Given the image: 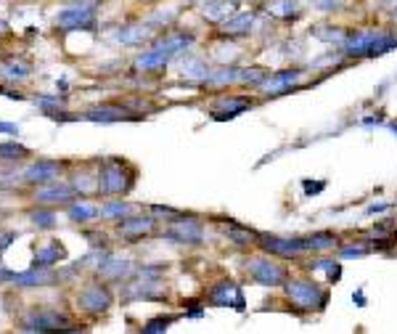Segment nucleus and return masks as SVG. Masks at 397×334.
Instances as JSON below:
<instances>
[{"label":"nucleus","instance_id":"nucleus-46","mask_svg":"<svg viewBox=\"0 0 397 334\" xmlns=\"http://www.w3.org/2000/svg\"><path fill=\"white\" fill-rule=\"evenodd\" d=\"M352 300H355L358 305H366V295H363V292H355V295H352Z\"/></svg>","mask_w":397,"mask_h":334},{"label":"nucleus","instance_id":"nucleus-9","mask_svg":"<svg viewBox=\"0 0 397 334\" xmlns=\"http://www.w3.org/2000/svg\"><path fill=\"white\" fill-rule=\"evenodd\" d=\"M210 303L212 305H220V308H236V310H244L247 308V300H244V292H241L239 284H233V281H220V284H215L210 289Z\"/></svg>","mask_w":397,"mask_h":334},{"label":"nucleus","instance_id":"nucleus-43","mask_svg":"<svg viewBox=\"0 0 397 334\" xmlns=\"http://www.w3.org/2000/svg\"><path fill=\"white\" fill-rule=\"evenodd\" d=\"M3 281H14V270H9V268H3V265H0V284H3Z\"/></svg>","mask_w":397,"mask_h":334},{"label":"nucleus","instance_id":"nucleus-8","mask_svg":"<svg viewBox=\"0 0 397 334\" xmlns=\"http://www.w3.org/2000/svg\"><path fill=\"white\" fill-rule=\"evenodd\" d=\"M77 305L88 310V313L98 315L111 305V292L103 284H88V287L77 295Z\"/></svg>","mask_w":397,"mask_h":334},{"label":"nucleus","instance_id":"nucleus-35","mask_svg":"<svg viewBox=\"0 0 397 334\" xmlns=\"http://www.w3.org/2000/svg\"><path fill=\"white\" fill-rule=\"evenodd\" d=\"M313 35L318 37V40H324V43H344L347 32L339 27H315Z\"/></svg>","mask_w":397,"mask_h":334},{"label":"nucleus","instance_id":"nucleus-5","mask_svg":"<svg viewBox=\"0 0 397 334\" xmlns=\"http://www.w3.org/2000/svg\"><path fill=\"white\" fill-rule=\"evenodd\" d=\"M165 236L180 244H199L204 239V226L196 218H175Z\"/></svg>","mask_w":397,"mask_h":334},{"label":"nucleus","instance_id":"nucleus-50","mask_svg":"<svg viewBox=\"0 0 397 334\" xmlns=\"http://www.w3.org/2000/svg\"><path fill=\"white\" fill-rule=\"evenodd\" d=\"M395 133H397V125H395Z\"/></svg>","mask_w":397,"mask_h":334},{"label":"nucleus","instance_id":"nucleus-15","mask_svg":"<svg viewBox=\"0 0 397 334\" xmlns=\"http://www.w3.org/2000/svg\"><path fill=\"white\" fill-rule=\"evenodd\" d=\"M252 27H254V11H236L231 19H225L222 21V32L231 37H239V35H249Z\"/></svg>","mask_w":397,"mask_h":334},{"label":"nucleus","instance_id":"nucleus-22","mask_svg":"<svg viewBox=\"0 0 397 334\" xmlns=\"http://www.w3.org/2000/svg\"><path fill=\"white\" fill-rule=\"evenodd\" d=\"M64 258H66L64 247H61L58 241H51L48 247H43V250L35 252V263H32V265H37V268H51V265L61 263Z\"/></svg>","mask_w":397,"mask_h":334},{"label":"nucleus","instance_id":"nucleus-38","mask_svg":"<svg viewBox=\"0 0 397 334\" xmlns=\"http://www.w3.org/2000/svg\"><path fill=\"white\" fill-rule=\"evenodd\" d=\"M265 77H268V72H265V69H257V66H254V69H241L239 83H249V85H254V88H257V85L262 83Z\"/></svg>","mask_w":397,"mask_h":334},{"label":"nucleus","instance_id":"nucleus-42","mask_svg":"<svg viewBox=\"0 0 397 334\" xmlns=\"http://www.w3.org/2000/svg\"><path fill=\"white\" fill-rule=\"evenodd\" d=\"M151 213H154V215H165V218H177V210H172V207H162V204L151 207Z\"/></svg>","mask_w":397,"mask_h":334},{"label":"nucleus","instance_id":"nucleus-1","mask_svg":"<svg viewBox=\"0 0 397 334\" xmlns=\"http://www.w3.org/2000/svg\"><path fill=\"white\" fill-rule=\"evenodd\" d=\"M287 295L297 308H305V310H321L329 303V292L321 284L310 281V278H292V281H287Z\"/></svg>","mask_w":397,"mask_h":334},{"label":"nucleus","instance_id":"nucleus-13","mask_svg":"<svg viewBox=\"0 0 397 334\" xmlns=\"http://www.w3.org/2000/svg\"><path fill=\"white\" fill-rule=\"evenodd\" d=\"M302 77L299 69H287V72H278V74H268L262 83L257 85L259 91H268L270 96H278V93H287L292 85Z\"/></svg>","mask_w":397,"mask_h":334},{"label":"nucleus","instance_id":"nucleus-2","mask_svg":"<svg viewBox=\"0 0 397 334\" xmlns=\"http://www.w3.org/2000/svg\"><path fill=\"white\" fill-rule=\"evenodd\" d=\"M130 186H133V178L125 173V165H122L120 159H109L101 167V173H98V194L117 196L130 191Z\"/></svg>","mask_w":397,"mask_h":334},{"label":"nucleus","instance_id":"nucleus-23","mask_svg":"<svg viewBox=\"0 0 397 334\" xmlns=\"http://www.w3.org/2000/svg\"><path fill=\"white\" fill-rule=\"evenodd\" d=\"M172 56L165 54V51H157V48H151V51H146V54H140L138 59H135V66L138 69H143V72H154V69H162V66H167V61H170Z\"/></svg>","mask_w":397,"mask_h":334},{"label":"nucleus","instance_id":"nucleus-12","mask_svg":"<svg viewBox=\"0 0 397 334\" xmlns=\"http://www.w3.org/2000/svg\"><path fill=\"white\" fill-rule=\"evenodd\" d=\"M128 300H162L165 297V284H159L157 278H143V281H133L125 289Z\"/></svg>","mask_w":397,"mask_h":334},{"label":"nucleus","instance_id":"nucleus-34","mask_svg":"<svg viewBox=\"0 0 397 334\" xmlns=\"http://www.w3.org/2000/svg\"><path fill=\"white\" fill-rule=\"evenodd\" d=\"M29 157V148L21 146V143H0V159H6V162H19V159Z\"/></svg>","mask_w":397,"mask_h":334},{"label":"nucleus","instance_id":"nucleus-6","mask_svg":"<svg viewBox=\"0 0 397 334\" xmlns=\"http://www.w3.org/2000/svg\"><path fill=\"white\" fill-rule=\"evenodd\" d=\"M257 241L262 244V250L278 258H299L302 252H307L305 239H281V236H268V233H259Z\"/></svg>","mask_w":397,"mask_h":334},{"label":"nucleus","instance_id":"nucleus-3","mask_svg":"<svg viewBox=\"0 0 397 334\" xmlns=\"http://www.w3.org/2000/svg\"><path fill=\"white\" fill-rule=\"evenodd\" d=\"M247 270H249V278L257 281L262 287H281L287 284V268L281 263H273L270 258H249L247 260Z\"/></svg>","mask_w":397,"mask_h":334},{"label":"nucleus","instance_id":"nucleus-32","mask_svg":"<svg viewBox=\"0 0 397 334\" xmlns=\"http://www.w3.org/2000/svg\"><path fill=\"white\" fill-rule=\"evenodd\" d=\"M307 268L310 270H324L326 276H329V281H339V276H342V265H339V263H334V260H326V258L310 263Z\"/></svg>","mask_w":397,"mask_h":334},{"label":"nucleus","instance_id":"nucleus-40","mask_svg":"<svg viewBox=\"0 0 397 334\" xmlns=\"http://www.w3.org/2000/svg\"><path fill=\"white\" fill-rule=\"evenodd\" d=\"M368 252H371L368 244H352V247H342V258H363Z\"/></svg>","mask_w":397,"mask_h":334},{"label":"nucleus","instance_id":"nucleus-37","mask_svg":"<svg viewBox=\"0 0 397 334\" xmlns=\"http://www.w3.org/2000/svg\"><path fill=\"white\" fill-rule=\"evenodd\" d=\"M3 77H9V80H24L29 77V66L27 64H19V61H11V64L3 66Z\"/></svg>","mask_w":397,"mask_h":334},{"label":"nucleus","instance_id":"nucleus-31","mask_svg":"<svg viewBox=\"0 0 397 334\" xmlns=\"http://www.w3.org/2000/svg\"><path fill=\"white\" fill-rule=\"evenodd\" d=\"M98 207H93V204H88V202H74V204H69V218H72L74 223H88V221H93V218H98Z\"/></svg>","mask_w":397,"mask_h":334},{"label":"nucleus","instance_id":"nucleus-27","mask_svg":"<svg viewBox=\"0 0 397 334\" xmlns=\"http://www.w3.org/2000/svg\"><path fill=\"white\" fill-rule=\"evenodd\" d=\"M220 228L225 231V236H228L231 241H236V244H252V241H257V236H259V233L244 228V226H239V223H222Z\"/></svg>","mask_w":397,"mask_h":334},{"label":"nucleus","instance_id":"nucleus-18","mask_svg":"<svg viewBox=\"0 0 397 334\" xmlns=\"http://www.w3.org/2000/svg\"><path fill=\"white\" fill-rule=\"evenodd\" d=\"M51 281H53V270L51 268L32 265V270H27V273H14V284L16 287H46Z\"/></svg>","mask_w":397,"mask_h":334},{"label":"nucleus","instance_id":"nucleus-48","mask_svg":"<svg viewBox=\"0 0 397 334\" xmlns=\"http://www.w3.org/2000/svg\"><path fill=\"white\" fill-rule=\"evenodd\" d=\"M3 29H6V21H0V32H3Z\"/></svg>","mask_w":397,"mask_h":334},{"label":"nucleus","instance_id":"nucleus-49","mask_svg":"<svg viewBox=\"0 0 397 334\" xmlns=\"http://www.w3.org/2000/svg\"><path fill=\"white\" fill-rule=\"evenodd\" d=\"M143 3H151V0H143Z\"/></svg>","mask_w":397,"mask_h":334},{"label":"nucleus","instance_id":"nucleus-16","mask_svg":"<svg viewBox=\"0 0 397 334\" xmlns=\"http://www.w3.org/2000/svg\"><path fill=\"white\" fill-rule=\"evenodd\" d=\"M252 106L249 98H241V96H225L217 101L215 106V117L217 120H233V117H239L241 111H247Z\"/></svg>","mask_w":397,"mask_h":334},{"label":"nucleus","instance_id":"nucleus-41","mask_svg":"<svg viewBox=\"0 0 397 334\" xmlns=\"http://www.w3.org/2000/svg\"><path fill=\"white\" fill-rule=\"evenodd\" d=\"M16 239V231H9V233H0V255H3V252L9 250L11 247V241Z\"/></svg>","mask_w":397,"mask_h":334},{"label":"nucleus","instance_id":"nucleus-21","mask_svg":"<svg viewBox=\"0 0 397 334\" xmlns=\"http://www.w3.org/2000/svg\"><path fill=\"white\" fill-rule=\"evenodd\" d=\"M77 196V188L74 186H46V188H40L35 194V199L40 204H48V202H69Z\"/></svg>","mask_w":397,"mask_h":334},{"label":"nucleus","instance_id":"nucleus-4","mask_svg":"<svg viewBox=\"0 0 397 334\" xmlns=\"http://www.w3.org/2000/svg\"><path fill=\"white\" fill-rule=\"evenodd\" d=\"M24 332H72L77 326L69 324V318L56 310H32L24 318Z\"/></svg>","mask_w":397,"mask_h":334},{"label":"nucleus","instance_id":"nucleus-7","mask_svg":"<svg viewBox=\"0 0 397 334\" xmlns=\"http://www.w3.org/2000/svg\"><path fill=\"white\" fill-rule=\"evenodd\" d=\"M56 24L66 32L72 29H96V14H93L91 6H74V9H66L56 16Z\"/></svg>","mask_w":397,"mask_h":334},{"label":"nucleus","instance_id":"nucleus-36","mask_svg":"<svg viewBox=\"0 0 397 334\" xmlns=\"http://www.w3.org/2000/svg\"><path fill=\"white\" fill-rule=\"evenodd\" d=\"M29 221L35 223L37 228H53L56 213L53 210H35V213H29Z\"/></svg>","mask_w":397,"mask_h":334},{"label":"nucleus","instance_id":"nucleus-20","mask_svg":"<svg viewBox=\"0 0 397 334\" xmlns=\"http://www.w3.org/2000/svg\"><path fill=\"white\" fill-rule=\"evenodd\" d=\"M85 120L91 122H122V120H135L125 106H98L91 109L88 114H83Z\"/></svg>","mask_w":397,"mask_h":334},{"label":"nucleus","instance_id":"nucleus-44","mask_svg":"<svg viewBox=\"0 0 397 334\" xmlns=\"http://www.w3.org/2000/svg\"><path fill=\"white\" fill-rule=\"evenodd\" d=\"M0 133H19V128L11 122H0Z\"/></svg>","mask_w":397,"mask_h":334},{"label":"nucleus","instance_id":"nucleus-24","mask_svg":"<svg viewBox=\"0 0 397 334\" xmlns=\"http://www.w3.org/2000/svg\"><path fill=\"white\" fill-rule=\"evenodd\" d=\"M239 77H241V69H236V66H220V69L210 72V77L204 80V85H210V88H220V85L239 83Z\"/></svg>","mask_w":397,"mask_h":334},{"label":"nucleus","instance_id":"nucleus-17","mask_svg":"<svg viewBox=\"0 0 397 334\" xmlns=\"http://www.w3.org/2000/svg\"><path fill=\"white\" fill-rule=\"evenodd\" d=\"M202 14L210 21H217L222 24L225 19H231L236 14V0H207L202 6Z\"/></svg>","mask_w":397,"mask_h":334},{"label":"nucleus","instance_id":"nucleus-47","mask_svg":"<svg viewBox=\"0 0 397 334\" xmlns=\"http://www.w3.org/2000/svg\"><path fill=\"white\" fill-rule=\"evenodd\" d=\"M381 210H387V204H371L368 207V213L373 215V213H381Z\"/></svg>","mask_w":397,"mask_h":334},{"label":"nucleus","instance_id":"nucleus-28","mask_svg":"<svg viewBox=\"0 0 397 334\" xmlns=\"http://www.w3.org/2000/svg\"><path fill=\"white\" fill-rule=\"evenodd\" d=\"M183 77L204 83V80L210 77V66H207V61H202V59H194V56H188V59L183 61Z\"/></svg>","mask_w":397,"mask_h":334},{"label":"nucleus","instance_id":"nucleus-30","mask_svg":"<svg viewBox=\"0 0 397 334\" xmlns=\"http://www.w3.org/2000/svg\"><path fill=\"white\" fill-rule=\"evenodd\" d=\"M268 14H273L278 19H294L299 16V3L297 0H270Z\"/></svg>","mask_w":397,"mask_h":334},{"label":"nucleus","instance_id":"nucleus-11","mask_svg":"<svg viewBox=\"0 0 397 334\" xmlns=\"http://www.w3.org/2000/svg\"><path fill=\"white\" fill-rule=\"evenodd\" d=\"M379 35V29H361V32H355V35H347L344 37V54L350 56H371V48H373V40Z\"/></svg>","mask_w":397,"mask_h":334},{"label":"nucleus","instance_id":"nucleus-19","mask_svg":"<svg viewBox=\"0 0 397 334\" xmlns=\"http://www.w3.org/2000/svg\"><path fill=\"white\" fill-rule=\"evenodd\" d=\"M191 46H194V35H185V32H180V35H165L154 43L157 51H165V54H170V56L183 54V51H188Z\"/></svg>","mask_w":397,"mask_h":334},{"label":"nucleus","instance_id":"nucleus-45","mask_svg":"<svg viewBox=\"0 0 397 334\" xmlns=\"http://www.w3.org/2000/svg\"><path fill=\"white\" fill-rule=\"evenodd\" d=\"M321 188H324V183H318V186L305 183V191H307V194H315V191H321Z\"/></svg>","mask_w":397,"mask_h":334},{"label":"nucleus","instance_id":"nucleus-25","mask_svg":"<svg viewBox=\"0 0 397 334\" xmlns=\"http://www.w3.org/2000/svg\"><path fill=\"white\" fill-rule=\"evenodd\" d=\"M114 37H117L120 43L135 46V43H143V40H148V37H151V24H135V27H122Z\"/></svg>","mask_w":397,"mask_h":334},{"label":"nucleus","instance_id":"nucleus-39","mask_svg":"<svg viewBox=\"0 0 397 334\" xmlns=\"http://www.w3.org/2000/svg\"><path fill=\"white\" fill-rule=\"evenodd\" d=\"M177 315H167V318H154V321H148L146 326H143V332L146 334H154V332H165V329H170V324H175Z\"/></svg>","mask_w":397,"mask_h":334},{"label":"nucleus","instance_id":"nucleus-14","mask_svg":"<svg viewBox=\"0 0 397 334\" xmlns=\"http://www.w3.org/2000/svg\"><path fill=\"white\" fill-rule=\"evenodd\" d=\"M154 226H157L154 218H122L117 231H120L122 239L135 241V239H140V236H146V233L154 231Z\"/></svg>","mask_w":397,"mask_h":334},{"label":"nucleus","instance_id":"nucleus-10","mask_svg":"<svg viewBox=\"0 0 397 334\" xmlns=\"http://www.w3.org/2000/svg\"><path fill=\"white\" fill-rule=\"evenodd\" d=\"M61 176V165L53 159H37L24 170V181L27 183H53Z\"/></svg>","mask_w":397,"mask_h":334},{"label":"nucleus","instance_id":"nucleus-33","mask_svg":"<svg viewBox=\"0 0 397 334\" xmlns=\"http://www.w3.org/2000/svg\"><path fill=\"white\" fill-rule=\"evenodd\" d=\"M130 213H133V207H130L128 202H122V199L106 202V204L101 207V215H103V218H117V221H122V218H128Z\"/></svg>","mask_w":397,"mask_h":334},{"label":"nucleus","instance_id":"nucleus-29","mask_svg":"<svg viewBox=\"0 0 397 334\" xmlns=\"http://www.w3.org/2000/svg\"><path fill=\"white\" fill-rule=\"evenodd\" d=\"M336 236L334 233H329V231H318V233H313V236H307L305 239V247L307 250H313V252H329V250H334L336 247Z\"/></svg>","mask_w":397,"mask_h":334},{"label":"nucleus","instance_id":"nucleus-26","mask_svg":"<svg viewBox=\"0 0 397 334\" xmlns=\"http://www.w3.org/2000/svg\"><path fill=\"white\" fill-rule=\"evenodd\" d=\"M133 265H130L128 260H114V258H106L98 265V273L106 278H122V276H128V273H133Z\"/></svg>","mask_w":397,"mask_h":334}]
</instances>
